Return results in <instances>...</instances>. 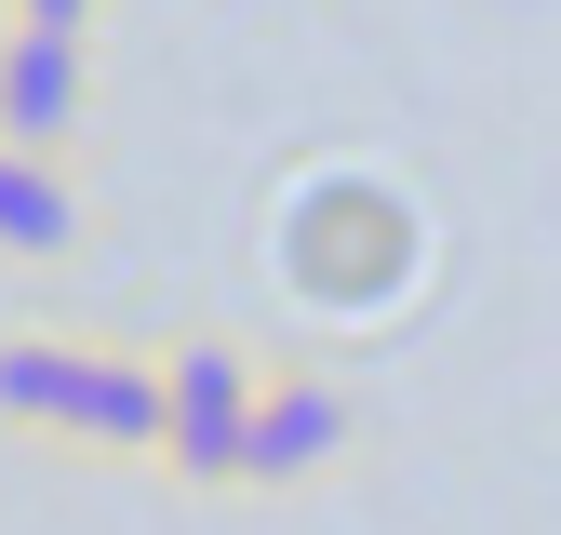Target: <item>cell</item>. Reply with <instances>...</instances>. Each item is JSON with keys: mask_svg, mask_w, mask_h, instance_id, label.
Returning <instances> with one entry per match:
<instances>
[{"mask_svg": "<svg viewBox=\"0 0 561 535\" xmlns=\"http://www.w3.org/2000/svg\"><path fill=\"white\" fill-rule=\"evenodd\" d=\"M254 401H267V349H254V334H228V321L161 334V482L187 509H228L241 496Z\"/></svg>", "mask_w": 561, "mask_h": 535, "instance_id": "cell-1", "label": "cell"}, {"mask_svg": "<svg viewBox=\"0 0 561 535\" xmlns=\"http://www.w3.org/2000/svg\"><path fill=\"white\" fill-rule=\"evenodd\" d=\"M362 455V388L334 362H267V401H254V455H241V496H321L334 468Z\"/></svg>", "mask_w": 561, "mask_h": 535, "instance_id": "cell-2", "label": "cell"}, {"mask_svg": "<svg viewBox=\"0 0 561 535\" xmlns=\"http://www.w3.org/2000/svg\"><path fill=\"white\" fill-rule=\"evenodd\" d=\"M0 134H14V148L81 161V134H94V41H81V27L0 14Z\"/></svg>", "mask_w": 561, "mask_h": 535, "instance_id": "cell-3", "label": "cell"}, {"mask_svg": "<svg viewBox=\"0 0 561 535\" xmlns=\"http://www.w3.org/2000/svg\"><path fill=\"white\" fill-rule=\"evenodd\" d=\"M67 468H161V349L134 334H94V375L67 401Z\"/></svg>", "mask_w": 561, "mask_h": 535, "instance_id": "cell-4", "label": "cell"}, {"mask_svg": "<svg viewBox=\"0 0 561 535\" xmlns=\"http://www.w3.org/2000/svg\"><path fill=\"white\" fill-rule=\"evenodd\" d=\"M81 375H94V334H67V321H0V442L54 455Z\"/></svg>", "mask_w": 561, "mask_h": 535, "instance_id": "cell-5", "label": "cell"}, {"mask_svg": "<svg viewBox=\"0 0 561 535\" xmlns=\"http://www.w3.org/2000/svg\"><path fill=\"white\" fill-rule=\"evenodd\" d=\"M81 241H94L81 161H54V148H14V134H0V268H67Z\"/></svg>", "mask_w": 561, "mask_h": 535, "instance_id": "cell-6", "label": "cell"}, {"mask_svg": "<svg viewBox=\"0 0 561 535\" xmlns=\"http://www.w3.org/2000/svg\"><path fill=\"white\" fill-rule=\"evenodd\" d=\"M0 14H27V27H81V41H94V14H107V0H0Z\"/></svg>", "mask_w": 561, "mask_h": 535, "instance_id": "cell-7", "label": "cell"}]
</instances>
